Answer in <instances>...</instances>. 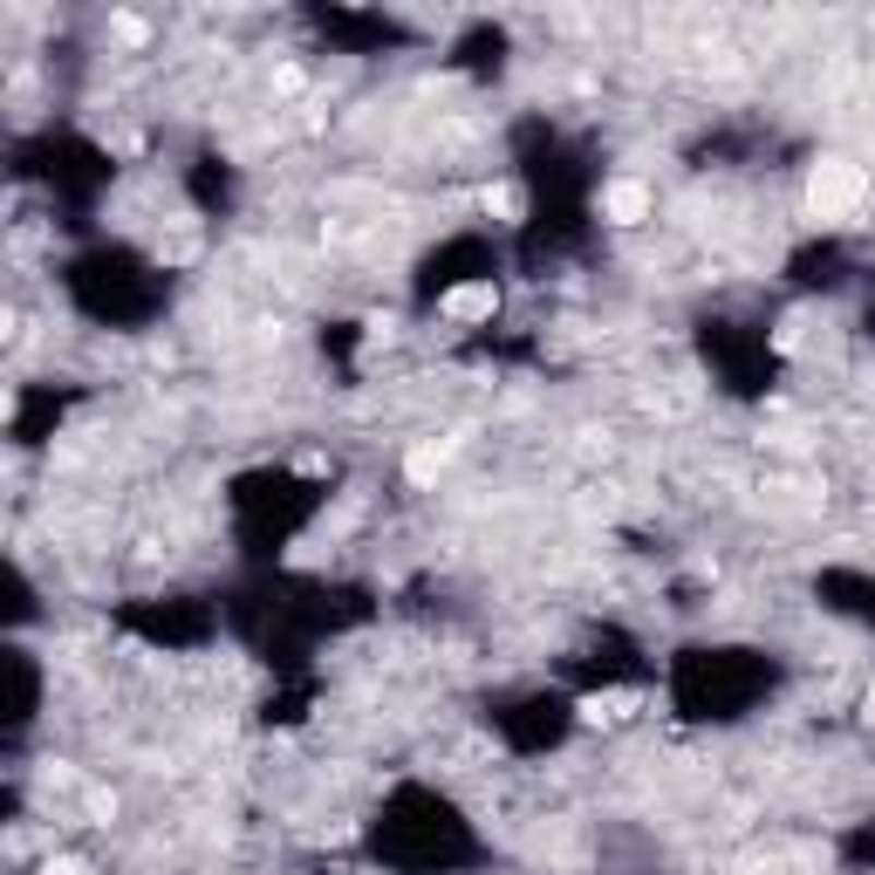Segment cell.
<instances>
[{"label":"cell","instance_id":"obj_1","mask_svg":"<svg viewBox=\"0 0 875 875\" xmlns=\"http://www.w3.org/2000/svg\"><path fill=\"white\" fill-rule=\"evenodd\" d=\"M862 192H868V178H862V165H848V158H820V165H814V178H807V205H814L820 219L855 213Z\"/></svg>","mask_w":875,"mask_h":875},{"label":"cell","instance_id":"obj_2","mask_svg":"<svg viewBox=\"0 0 875 875\" xmlns=\"http://www.w3.org/2000/svg\"><path fill=\"white\" fill-rule=\"evenodd\" d=\"M602 219L643 226V219H650V185H636V178H615V185H602Z\"/></svg>","mask_w":875,"mask_h":875},{"label":"cell","instance_id":"obj_3","mask_svg":"<svg viewBox=\"0 0 875 875\" xmlns=\"http://www.w3.org/2000/svg\"><path fill=\"white\" fill-rule=\"evenodd\" d=\"M438 308H445V322H486L500 308V288H493V280H466V288H452Z\"/></svg>","mask_w":875,"mask_h":875},{"label":"cell","instance_id":"obj_4","mask_svg":"<svg viewBox=\"0 0 875 875\" xmlns=\"http://www.w3.org/2000/svg\"><path fill=\"white\" fill-rule=\"evenodd\" d=\"M438 466H445V445H418V452H410V479H418V486H431Z\"/></svg>","mask_w":875,"mask_h":875},{"label":"cell","instance_id":"obj_5","mask_svg":"<svg viewBox=\"0 0 875 875\" xmlns=\"http://www.w3.org/2000/svg\"><path fill=\"white\" fill-rule=\"evenodd\" d=\"M868 726H875V691H868Z\"/></svg>","mask_w":875,"mask_h":875}]
</instances>
